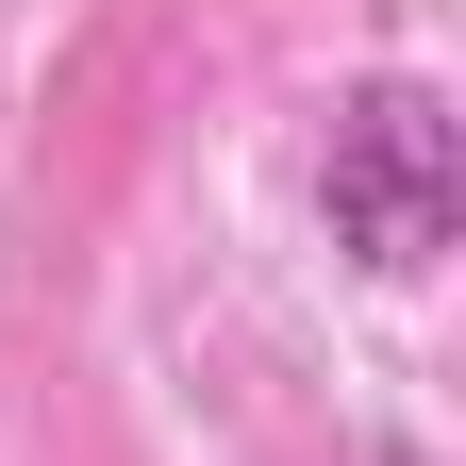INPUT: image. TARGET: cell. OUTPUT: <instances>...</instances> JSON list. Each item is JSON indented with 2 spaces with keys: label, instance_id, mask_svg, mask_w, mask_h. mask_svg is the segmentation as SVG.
<instances>
[{
  "label": "cell",
  "instance_id": "6da1fadb",
  "mask_svg": "<svg viewBox=\"0 0 466 466\" xmlns=\"http://www.w3.org/2000/svg\"><path fill=\"white\" fill-rule=\"evenodd\" d=\"M317 217H333V250L367 267V283H417L450 250V217H466V134H450V100L417 67H383V84H350L333 100V134H317Z\"/></svg>",
  "mask_w": 466,
  "mask_h": 466
}]
</instances>
